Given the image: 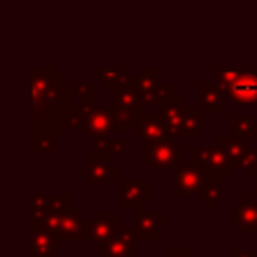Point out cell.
Masks as SVG:
<instances>
[{
    "label": "cell",
    "mask_w": 257,
    "mask_h": 257,
    "mask_svg": "<svg viewBox=\"0 0 257 257\" xmlns=\"http://www.w3.org/2000/svg\"><path fill=\"white\" fill-rule=\"evenodd\" d=\"M215 82L231 105L257 107V68L217 67Z\"/></svg>",
    "instance_id": "cell-2"
},
{
    "label": "cell",
    "mask_w": 257,
    "mask_h": 257,
    "mask_svg": "<svg viewBox=\"0 0 257 257\" xmlns=\"http://www.w3.org/2000/svg\"><path fill=\"white\" fill-rule=\"evenodd\" d=\"M117 191L119 201L117 208L122 212H128L137 208H142L144 205L151 203L153 200V187L147 186L142 179H128V177H119L117 179Z\"/></svg>",
    "instance_id": "cell-6"
},
{
    "label": "cell",
    "mask_w": 257,
    "mask_h": 257,
    "mask_svg": "<svg viewBox=\"0 0 257 257\" xmlns=\"http://www.w3.org/2000/svg\"><path fill=\"white\" fill-rule=\"evenodd\" d=\"M166 257H194L189 248H168Z\"/></svg>",
    "instance_id": "cell-32"
},
{
    "label": "cell",
    "mask_w": 257,
    "mask_h": 257,
    "mask_svg": "<svg viewBox=\"0 0 257 257\" xmlns=\"http://www.w3.org/2000/svg\"><path fill=\"white\" fill-rule=\"evenodd\" d=\"M133 135L137 140H140L142 144H154L159 142L163 139H168V133L163 124L161 117L151 114H142L135 122V128H133Z\"/></svg>",
    "instance_id": "cell-14"
},
{
    "label": "cell",
    "mask_w": 257,
    "mask_h": 257,
    "mask_svg": "<svg viewBox=\"0 0 257 257\" xmlns=\"http://www.w3.org/2000/svg\"><path fill=\"white\" fill-rule=\"evenodd\" d=\"M238 170L247 179H257V146H247L238 163Z\"/></svg>",
    "instance_id": "cell-27"
},
{
    "label": "cell",
    "mask_w": 257,
    "mask_h": 257,
    "mask_svg": "<svg viewBox=\"0 0 257 257\" xmlns=\"http://www.w3.org/2000/svg\"><path fill=\"white\" fill-rule=\"evenodd\" d=\"M132 257H137V255H132Z\"/></svg>",
    "instance_id": "cell-36"
},
{
    "label": "cell",
    "mask_w": 257,
    "mask_h": 257,
    "mask_svg": "<svg viewBox=\"0 0 257 257\" xmlns=\"http://www.w3.org/2000/svg\"><path fill=\"white\" fill-rule=\"evenodd\" d=\"M189 159L196 163L198 166L205 170L208 177H220V179H229L234 172L229 163V158L226 156L219 146L213 144L212 147L206 146H193L189 149Z\"/></svg>",
    "instance_id": "cell-4"
},
{
    "label": "cell",
    "mask_w": 257,
    "mask_h": 257,
    "mask_svg": "<svg viewBox=\"0 0 257 257\" xmlns=\"http://www.w3.org/2000/svg\"><path fill=\"white\" fill-rule=\"evenodd\" d=\"M154 96H156V107H161V105L172 102L175 98V86L172 82H159L156 86V91H154Z\"/></svg>",
    "instance_id": "cell-29"
},
{
    "label": "cell",
    "mask_w": 257,
    "mask_h": 257,
    "mask_svg": "<svg viewBox=\"0 0 257 257\" xmlns=\"http://www.w3.org/2000/svg\"><path fill=\"white\" fill-rule=\"evenodd\" d=\"M95 151L98 154L112 156V140L108 137H95Z\"/></svg>",
    "instance_id": "cell-30"
},
{
    "label": "cell",
    "mask_w": 257,
    "mask_h": 257,
    "mask_svg": "<svg viewBox=\"0 0 257 257\" xmlns=\"http://www.w3.org/2000/svg\"><path fill=\"white\" fill-rule=\"evenodd\" d=\"M159 68L156 67H146L142 68L139 75H130V88H133L135 91H149L154 89L158 82Z\"/></svg>",
    "instance_id": "cell-25"
},
{
    "label": "cell",
    "mask_w": 257,
    "mask_h": 257,
    "mask_svg": "<svg viewBox=\"0 0 257 257\" xmlns=\"http://www.w3.org/2000/svg\"><path fill=\"white\" fill-rule=\"evenodd\" d=\"M84 231H86V219L81 217L79 210H67L63 213V220H61V229L60 236L63 241H84Z\"/></svg>",
    "instance_id": "cell-18"
},
{
    "label": "cell",
    "mask_w": 257,
    "mask_h": 257,
    "mask_svg": "<svg viewBox=\"0 0 257 257\" xmlns=\"http://www.w3.org/2000/svg\"><path fill=\"white\" fill-rule=\"evenodd\" d=\"M224 93L220 91L217 82H201L198 86V105L205 108L206 114L220 115L222 114Z\"/></svg>",
    "instance_id": "cell-17"
},
{
    "label": "cell",
    "mask_w": 257,
    "mask_h": 257,
    "mask_svg": "<svg viewBox=\"0 0 257 257\" xmlns=\"http://www.w3.org/2000/svg\"><path fill=\"white\" fill-rule=\"evenodd\" d=\"M159 117L168 133V139H177L182 137L184 132V117H186V105L182 100L173 98L172 102L159 107Z\"/></svg>",
    "instance_id": "cell-15"
},
{
    "label": "cell",
    "mask_w": 257,
    "mask_h": 257,
    "mask_svg": "<svg viewBox=\"0 0 257 257\" xmlns=\"http://www.w3.org/2000/svg\"><path fill=\"white\" fill-rule=\"evenodd\" d=\"M252 193H254V196L257 198V179H255V187H254V191H252Z\"/></svg>",
    "instance_id": "cell-34"
},
{
    "label": "cell",
    "mask_w": 257,
    "mask_h": 257,
    "mask_svg": "<svg viewBox=\"0 0 257 257\" xmlns=\"http://www.w3.org/2000/svg\"><path fill=\"white\" fill-rule=\"evenodd\" d=\"M96 84H102L105 91H114L130 86V74L126 67H96L95 68Z\"/></svg>",
    "instance_id": "cell-16"
},
{
    "label": "cell",
    "mask_w": 257,
    "mask_h": 257,
    "mask_svg": "<svg viewBox=\"0 0 257 257\" xmlns=\"http://www.w3.org/2000/svg\"><path fill=\"white\" fill-rule=\"evenodd\" d=\"M229 257H255V252L252 250V248H245V250H240V248H231Z\"/></svg>",
    "instance_id": "cell-33"
},
{
    "label": "cell",
    "mask_w": 257,
    "mask_h": 257,
    "mask_svg": "<svg viewBox=\"0 0 257 257\" xmlns=\"http://www.w3.org/2000/svg\"><path fill=\"white\" fill-rule=\"evenodd\" d=\"M119 227V219L112 217L110 210H96L91 219H86L84 241L95 245L96 250H103Z\"/></svg>",
    "instance_id": "cell-5"
},
{
    "label": "cell",
    "mask_w": 257,
    "mask_h": 257,
    "mask_svg": "<svg viewBox=\"0 0 257 257\" xmlns=\"http://www.w3.org/2000/svg\"><path fill=\"white\" fill-rule=\"evenodd\" d=\"M229 226L240 234H257V198L245 194V200L229 212Z\"/></svg>",
    "instance_id": "cell-10"
},
{
    "label": "cell",
    "mask_w": 257,
    "mask_h": 257,
    "mask_svg": "<svg viewBox=\"0 0 257 257\" xmlns=\"http://www.w3.org/2000/svg\"><path fill=\"white\" fill-rule=\"evenodd\" d=\"M255 139H257V126H255Z\"/></svg>",
    "instance_id": "cell-35"
},
{
    "label": "cell",
    "mask_w": 257,
    "mask_h": 257,
    "mask_svg": "<svg viewBox=\"0 0 257 257\" xmlns=\"http://www.w3.org/2000/svg\"><path fill=\"white\" fill-rule=\"evenodd\" d=\"M126 149H128V140H126L124 137L112 140V156H121V154H124Z\"/></svg>",
    "instance_id": "cell-31"
},
{
    "label": "cell",
    "mask_w": 257,
    "mask_h": 257,
    "mask_svg": "<svg viewBox=\"0 0 257 257\" xmlns=\"http://www.w3.org/2000/svg\"><path fill=\"white\" fill-rule=\"evenodd\" d=\"M255 117L252 114L247 115H238V114H231L229 117V133L233 137L243 140H252L255 139Z\"/></svg>",
    "instance_id": "cell-23"
},
{
    "label": "cell",
    "mask_w": 257,
    "mask_h": 257,
    "mask_svg": "<svg viewBox=\"0 0 257 257\" xmlns=\"http://www.w3.org/2000/svg\"><path fill=\"white\" fill-rule=\"evenodd\" d=\"M61 220H63V213L49 210L42 215H32V227H41L53 234H60Z\"/></svg>",
    "instance_id": "cell-26"
},
{
    "label": "cell",
    "mask_w": 257,
    "mask_h": 257,
    "mask_svg": "<svg viewBox=\"0 0 257 257\" xmlns=\"http://www.w3.org/2000/svg\"><path fill=\"white\" fill-rule=\"evenodd\" d=\"M222 180L224 179H220V177H208L205 186L201 187V191L196 194V200L200 201V205H203L208 212L215 210V206L222 201V198H224Z\"/></svg>",
    "instance_id": "cell-20"
},
{
    "label": "cell",
    "mask_w": 257,
    "mask_h": 257,
    "mask_svg": "<svg viewBox=\"0 0 257 257\" xmlns=\"http://www.w3.org/2000/svg\"><path fill=\"white\" fill-rule=\"evenodd\" d=\"M63 130L49 122H32V154H54L56 140L63 139Z\"/></svg>",
    "instance_id": "cell-11"
},
{
    "label": "cell",
    "mask_w": 257,
    "mask_h": 257,
    "mask_svg": "<svg viewBox=\"0 0 257 257\" xmlns=\"http://www.w3.org/2000/svg\"><path fill=\"white\" fill-rule=\"evenodd\" d=\"M79 177L84 179L89 187H107L114 179H119V172L112 168L110 156L96 153L86 156V168L79 172Z\"/></svg>",
    "instance_id": "cell-7"
},
{
    "label": "cell",
    "mask_w": 257,
    "mask_h": 257,
    "mask_svg": "<svg viewBox=\"0 0 257 257\" xmlns=\"http://www.w3.org/2000/svg\"><path fill=\"white\" fill-rule=\"evenodd\" d=\"M206 130V114H201L200 108L189 105L186 107V117H184V132L182 137L186 140H196L200 133Z\"/></svg>",
    "instance_id": "cell-22"
},
{
    "label": "cell",
    "mask_w": 257,
    "mask_h": 257,
    "mask_svg": "<svg viewBox=\"0 0 257 257\" xmlns=\"http://www.w3.org/2000/svg\"><path fill=\"white\" fill-rule=\"evenodd\" d=\"M30 254L32 257H54L65 245L60 234H53L41 227H32L30 234Z\"/></svg>",
    "instance_id": "cell-13"
},
{
    "label": "cell",
    "mask_w": 257,
    "mask_h": 257,
    "mask_svg": "<svg viewBox=\"0 0 257 257\" xmlns=\"http://www.w3.org/2000/svg\"><path fill=\"white\" fill-rule=\"evenodd\" d=\"M115 130L114 117H112V110L105 107H95L89 117L88 128H86V135L88 137H110V133Z\"/></svg>",
    "instance_id": "cell-19"
},
{
    "label": "cell",
    "mask_w": 257,
    "mask_h": 257,
    "mask_svg": "<svg viewBox=\"0 0 257 257\" xmlns=\"http://www.w3.org/2000/svg\"><path fill=\"white\" fill-rule=\"evenodd\" d=\"M184 151L173 142V139H163L154 144H142L144 163L159 172H170L182 165Z\"/></svg>",
    "instance_id": "cell-3"
},
{
    "label": "cell",
    "mask_w": 257,
    "mask_h": 257,
    "mask_svg": "<svg viewBox=\"0 0 257 257\" xmlns=\"http://www.w3.org/2000/svg\"><path fill=\"white\" fill-rule=\"evenodd\" d=\"M63 93V75L53 67H32V122L58 124Z\"/></svg>",
    "instance_id": "cell-1"
},
{
    "label": "cell",
    "mask_w": 257,
    "mask_h": 257,
    "mask_svg": "<svg viewBox=\"0 0 257 257\" xmlns=\"http://www.w3.org/2000/svg\"><path fill=\"white\" fill-rule=\"evenodd\" d=\"M208 175L201 166L196 163H182L175 168V175H173V193L179 196H191V194H198L201 187L205 186Z\"/></svg>",
    "instance_id": "cell-8"
},
{
    "label": "cell",
    "mask_w": 257,
    "mask_h": 257,
    "mask_svg": "<svg viewBox=\"0 0 257 257\" xmlns=\"http://www.w3.org/2000/svg\"><path fill=\"white\" fill-rule=\"evenodd\" d=\"M68 95L75 100H86V102H95V84L93 82H72L68 88Z\"/></svg>",
    "instance_id": "cell-28"
},
{
    "label": "cell",
    "mask_w": 257,
    "mask_h": 257,
    "mask_svg": "<svg viewBox=\"0 0 257 257\" xmlns=\"http://www.w3.org/2000/svg\"><path fill=\"white\" fill-rule=\"evenodd\" d=\"M114 126L117 132H130L135 128V122L144 114L142 107H122V105H110Z\"/></svg>",
    "instance_id": "cell-21"
},
{
    "label": "cell",
    "mask_w": 257,
    "mask_h": 257,
    "mask_svg": "<svg viewBox=\"0 0 257 257\" xmlns=\"http://www.w3.org/2000/svg\"><path fill=\"white\" fill-rule=\"evenodd\" d=\"M166 219L159 215L158 210L137 208L135 210V236L142 243H156L159 241V229L166 226Z\"/></svg>",
    "instance_id": "cell-9"
},
{
    "label": "cell",
    "mask_w": 257,
    "mask_h": 257,
    "mask_svg": "<svg viewBox=\"0 0 257 257\" xmlns=\"http://www.w3.org/2000/svg\"><path fill=\"white\" fill-rule=\"evenodd\" d=\"M135 226H121L119 224L115 234L105 245L103 257H132L135 255Z\"/></svg>",
    "instance_id": "cell-12"
},
{
    "label": "cell",
    "mask_w": 257,
    "mask_h": 257,
    "mask_svg": "<svg viewBox=\"0 0 257 257\" xmlns=\"http://www.w3.org/2000/svg\"><path fill=\"white\" fill-rule=\"evenodd\" d=\"M213 144L219 146L220 149L226 153V156L229 158V163H231V166H233V170H238L240 158L243 156L245 149H247V140L229 135V137H226V139H215Z\"/></svg>",
    "instance_id": "cell-24"
}]
</instances>
